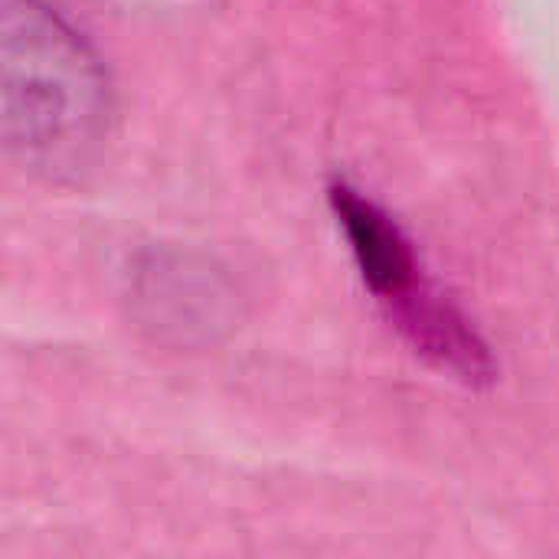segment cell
Here are the masks:
<instances>
[{
  "label": "cell",
  "instance_id": "cell-1",
  "mask_svg": "<svg viewBox=\"0 0 559 559\" xmlns=\"http://www.w3.org/2000/svg\"><path fill=\"white\" fill-rule=\"evenodd\" d=\"M108 124L92 46L43 0H3V141L26 167L82 164Z\"/></svg>",
  "mask_w": 559,
  "mask_h": 559
},
{
  "label": "cell",
  "instance_id": "cell-2",
  "mask_svg": "<svg viewBox=\"0 0 559 559\" xmlns=\"http://www.w3.org/2000/svg\"><path fill=\"white\" fill-rule=\"evenodd\" d=\"M331 206L337 213V223L344 226L364 282L383 298L406 295L416 275V262L400 226L347 183L331 187Z\"/></svg>",
  "mask_w": 559,
  "mask_h": 559
},
{
  "label": "cell",
  "instance_id": "cell-3",
  "mask_svg": "<svg viewBox=\"0 0 559 559\" xmlns=\"http://www.w3.org/2000/svg\"><path fill=\"white\" fill-rule=\"evenodd\" d=\"M403 318L413 334V344L423 354L436 357L445 370H452L465 380H478L488 373L485 344L475 337V331L455 311L432 301V305H409Z\"/></svg>",
  "mask_w": 559,
  "mask_h": 559
}]
</instances>
